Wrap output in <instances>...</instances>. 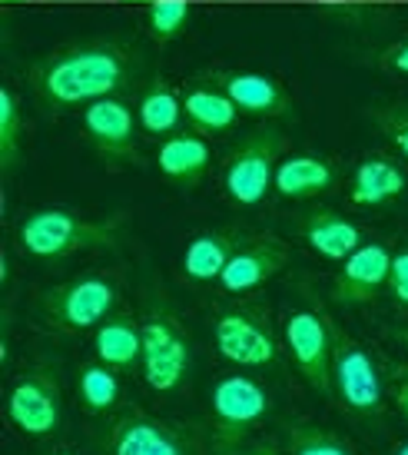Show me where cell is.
I'll return each instance as SVG.
<instances>
[{
  "instance_id": "8",
  "label": "cell",
  "mask_w": 408,
  "mask_h": 455,
  "mask_svg": "<svg viewBox=\"0 0 408 455\" xmlns=\"http://www.w3.org/2000/svg\"><path fill=\"white\" fill-rule=\"evenodd\" d=\"M110 455H200L196 435L146 412H123L106 432Z\"/></svg>"
},
{
  "instance_id": "25",
  "label": "cell",
  "mask_w": 408,
  "mask_h": 455,
  "mask_svg": "<svg viewBox=\"0 0 408 455\" xmlns=\"http://www.w3.org/2000/svg\"><path fill=\"white\" fill-rule=\"evenodd\" d=\"M282 439H286L289 455H352L349 443L339 439L335 432L312 426V422H299V419L282 426Z\"/></svg>"
},
{
  "instance_id": "33",
  "label": "cell",
  "mask_w": 408,
  "mask_h": 455,
  "mask_svg": "<svg viewBox=\"0 0 408 455\" xmlns=\"http://www.w3.org/2000/svg\"><path fill=\"white\" fill-rule=\"evenodd\" d=\"M396 339L408 349V326H405V329H396Z\"/></svg>"
},
{
  "instance_id": "26",
  "label": "cell",
  "mask_w": 408,
  "mask_h": 455,
  "mask_svg": "<svg viewBox=\"0 0 408 455\" xmlns=\"http://www.w3.org/2000/svg\"><path fill=\"white\" fill-rule=\"evenodd\" d=\"M20 160V107L11 87L0 90V170L11 173Z\"/></svg>"
},
{
  "instance_id": "30",
  "label": "cell",
  "mask_w": 408,
  "mask_h": 455,
  "mask_svg": "<svg viewBox=\"0 0 408 455\" xmlns=\"http://www.w3.org/2000/svg\"><path fill=\"white\" fill-rule=\"evenodd\" d=\"M382 67L388 70V74H405L408 76V40L392 44V47L382 53Z\"/></svg>"
},
{
  "instance_id": "11",
  "label": "cell",
  "mask_w": 408,
  "mask_h": 455,
  "mask_svg": "<svg viewBox=\"0 0 408 455\" xmlns=\"http://www.w3.org/2000/svg\"><path fill=\"white\" fill-rule=\"evenodd\" d=\"M332 332L335 329L312 309H295L286 319V346L295 369L322 395H332Z\"/></svg>"
},
{
  "instance_id": "16",
  "label": "cell",
  "mask_w": 408,
  "mask_h": 455,
  "mask_svg": "<svg viewBox=\"0 0 408 455\" xmlns=\"http://www.w3.org/2000/svg\"><path fill=\"white\" fill-rule=\"evenodd\" d=\"M339 183V166L316 153H293L276 166V193L286 200H312Z\"/></svg>"
},
{
  "instance_id": "28",
  "label": "cell",
  "mask_w": 408,
  "mask_h": 455,
  "mask_svg": "<svg viewBox=\"0 0 408 455\" xmlns=\"http://www.w3.org/2000/svg\"><path fill=\"white\" fill-rule=\"evenodd\" d=\"M372 120L379 124L385 140H388V143L408 160V107H398V103H392V107H379V110L372 114Z\"/></svg>"
},
{
  "instance_id": "24",
  "label": "cell",
  "mask_w": 408,
  "mask_h": 455,
  "mask_svg": "<svg viewBox=\"0 0 408 455\" xmlns=\"http://www.w3.org/2000/svg\"><path fill=\"white\" fill-rule=\"evenodd\" d=\"M137 116H140V127L153 137H169L177 133L179 124H183V100H179L173 90L156 80L153 87L140 97V107H137Z\"/></svg>"
},
{
  "instance_id": "10",
  "label": "cell",
  "mask_w": 408,
  "mask_h": 455,
  "mask_svg": "<svg viewBox=\"0 0 408 455\" xmlns=\"http://www.w3.org/2000/svg\"><path fill=\"white\" fill-rule=\"evenodd\" d=\"M7 416L30 439H47L60 429V386L51 369H30L7 392Z\"/></svg>"
},
{
  "instance_id": "31",
  "label": "cell",
  "mask_w": 408,
  "mask_h": 455,
  "mask_svg": "<svg viewBox=\"0 0 408 455\" xmlns=\"http://www.w3.org/2000/svg\"><path fill=\"white\" fill-rule=\"evenodd\" d=\"M396 403H398V412L408 422V369H398L396 372Z\"/></svg>"
},
{
  "instance_id": "20",
  "label": "cell",
  "mask_w": 408,
  "mask_h": 455,
  "mask_svg": "<svg viewBox=\"0 0 408 455\" xmlns=\"http://www.w3.org/2000/svg\"><path fill=\"white\" fill-rule=\"evenodd\" d=\"M97 359L114 369H133L143 359V326L133 316H110L93 336Z\"/></svg>"
},
{
  "instance_id": "7",
  "label": "cell",
  "mask_w": 408,
  "mask_h": 455,
  "mask_svg": "<svg viewBox=\"0 0 408 455\" xmlns=\"http://www.w3.org/2000/svg\"><path fill=\"white\" fill-rule=\"evenodd\" d=\"M216 349L230 363L246 369H266L279 359V342L259 306H232L216 316L213 326Z\"/></svg>"
},
{
  "instance_id": "35",
  "label": "cell",
  "mask_w": 408,
  "mask_h": 455,
  "mask_svg": "<svg viewBox=\"0 0 408 455\" xmlns=\"http://www.w3.org/2000/svg\"><path fill=\"white\" fill-rule=\"evenodd\" d=\"M396 455H408V443H402V445H398V449H396Z\"/></svg>"
},
{
  "instance_id": "5",
  "label": "cell",
  "mask_w": 408,
  "mask_h": 455,
  "mask_svg": "<svg viewBox=\"0 0 408 455\" xmlns=\"http://www.w3.org/2000/svg\"><path fill=\"white\" fill-rule=\"evenodd\" d=\"M282 133L279 130H255L246 137L226 160L223 170V187L232 203L239 206H255L266 200V193L276 183V166L282 156Z\"/></svg>"
},
{
  "instance_id": "9",
  "label": "cell",
  "mask_w": 408,
  "mask_h": 455,
  "mask_svg": "<svg viewBox=\"0 0 408 455\" xmlns=\"http://www.w3.org/2000/svg\"><path fill=\"white\" fill-rule=\"evenodd\" d=\"M116 306V286L103 276H80L53 286L43 296V313L60 329H93L106 323Z\"/></svg>"
},
{
  "instance_id": "19",
  "label": "cell",
  "mask_w": 408,
  "mask_h": 455,
  "mask_svg": "<svg viewBox=\"0 0 408 455\" xmlns=\"http://www.w3.org/2000/svg\"><path fill=\"white\" fill-rule=\"evenodd\" d=\"M302 240L326 259H345L365 243V236L352 220L332 213V210H316L302 220Z\"/></svg>"
},
{
  "instance_id": "1",
  "label": "cell",
  "mask_w": 408,
  "mask_h": 455,
  "mask_svg": "<svg viewBox=\"0 0 408 455\" xmlns=\"http://www.w3.org/2000/svg\"><path fill=\"white\" fill-rule=\"evenodd\" d=\"M133 74L137 64L123 44H80L40 60L34 67V90L53 110H70L116 97Z\"/></svg>"
},
{
  "instance_id": "27",
  "label": "cell",
  "mask_w": 408,
  "mask_h": 455,
  "mask_svg": "<svg viewBox=\"0 0 408 455\" xmlns=\"http://www.w3.org/2000/svg\"><path fill=\"white\" fill-rule=\"evenodd\" d=\"M190 24V7L183 0H160L146 11V30L150 37L166 44V40H177Z\"/></svg>"
},
{
  "instance_id": "4",
  "label": "cell",
  "mask_w": 408,
  "mask_h": 455,
  "mask_svg": "<svg viewBox=\"0 0 408 455\" xmlns=\"http://www.w3.org/2000/svg\"><path fill=\"white\" fill-rule=\"evenodd\" d=\"M332 392L358 419H379L385 412V389L379 366L356 339L332 332Z\"/></svg>"
},
{
  "instance_id": "2",
  "label": "cell",
  "mask_w": 408,
  "mask_h": 455,
  "mask_svg": "<svg viewBox=\"0 0 408 455\" xmlns=\"http://www.w3.org/2000/svg\"><path fill=\"white\" fill-rule=\"evenodd\" d=\"M123 240V216L83 220L70 210H34L20 220L17 243L40 259H64L90 250H116Z\"/></svg>"
},
{
  "instance_id": "14",
  "label": "cell",
  "mask_w": 408,
  "mask_h": 455,
  "mask_svg": "<svg viewBox=\"0 0 408 455\" xmlns=\"http://www.w3.org/2000/svg\"><path fill=\"white\" fill-rule=\"evenodd\" d=\"M289 263V250L286 243L272 240V236H253L246 240L236 256L230 259V266L223 269L219 286L226 292H249L259 290L266 279H272L282 266Z\"/></svg>"
},
{
  "instance_id": "34",
  "label": "cell",
  "mask_w": 408,
  "mask_h": 455,
  "mask_svg": "<svg viewBox=\"0 0 408 455\" xmlns=\"http://www.w3.org/2000/svg\"><path fill=\"white\" fill-rule=\"evenodd\" d=\"M47 455H74L70 449H53V452H47Z\"/></svg>"
},
{
  "instance_id": "17",
  "label": "cell",
  "mask_w": 408,
  "mask_h": 455,
  "mask_svg": "<svg viewBox=\"0 0 408 455\" xmlns=\"http://www.w3.org/2000/svg\"><path fill=\"white\" fill-rule=\"evenodd\" d=\"M246 243V236L239 229H209L200 233L196 240L186 246L183 253V273L196 283H213L223 276V269L230 266V259L236 256V250Z\"/></svg>"
},
{
  "instance_id": "3",
  "label": "cell",
  "mask_w": 408,
  "mask_h": 455,
  "mask_svg": "<svg viewBox=\"0 0 408 455\" xmlns=\"http://www.w3.org/2000/svg\"><path fill=\"white\" fill-rule=\"evenodd\" d=\"M213 405V443L219 455H232L243 449L249 432L266 419L269 395L249 376H223L209 395Z\"/></svg>"
},
{
  "instance_id": "13",
  "label": "cell",
  "mask_w": 408,
  "mask_h": 455,
  "mask_svg": "<svg viewBox=\"0 0 408 455\" xmlns=\"http://www.w3.org/2000/svg\"><path fill=\"white\" fill-rule=\"evenodd\" d=\"M392 253L385 243H362L356 253L342 259V269L332 283V303L365 306L388 286Z\"/></svg>"
},
{
  "instance_id": "22",
  "label": "cell",
  "mask_w": 408,
  "mask_h": 455,
  "mask_svg": "<svg viewBox=\"0 0 408 455\" xmlns=\"http://www.w3.org/2000/svg\"><path fill=\"white\" fill-rule=\"evenodd\" d=\"M183 114L192 124V130H200V133H226V130H232L239 110L223 90L192 87L183 97Z\"/></svg>"
},
{
  "instance_id": "15",
  "label": "cell",
  "mask_w": 408,
  "mask_h": 455,
  "mask_svg": "<svg viewBox=\"0 0 408 455\" xmlns=\"http://www.w3.org/2000/svg\"><path fill=\"white\" fill-rule=\"evenodd\" d=\"M219 90L236 103L239 114L249 116H289L293 114V100L282 90L279 80H272L269 74H255V70H236V74L219 76Z\"/></svg>"
},
{
  "instance_id": "21",
  "label": "cell",
  "mask_w": 408,
  "mask_h": 455,
  "mask_svg": "<svg viewBox=\"0 0 408 455\" xmlns=\"http://www.w3.org/2000/svg\"><path fill=\"white\" fill-rule=\"evenodd\" d=\"M405 173L392 160L365 156L352 173V203L358 206H382L405 193Z\"/></svg>"
},
{
  "instance_id": "12",
  "label": "cell",
  "mask_w": 408,
  "mask_h": 455,
  "mask_svg": "<svg viewBox=\"0 0 408 455\" xmlns=\"http://www.w3.org/2000/svg\"><path fill=\"white\" fill-rule=\"evenodd\" d=\"M83 133L106 160H120V164H137L140 160L133 110L116 97H103V100L90 103L83 110Z\"/></svg>"
},
{
  "instance_id": "32",
  "label": "cell",
  "mask_w": 408,
  "mask_h": 455,
  "mask_svg": "<svg viewBox=\"0 0 408 455\" xmlns=\"http://www.w3.org/2000/svg\"><path fill=\"white\" fill-rule=\"evenodd\" d=\"M236 455H282V452L272 443H253V445H243Z\"/></svg>"
},
{
  "instance_id": "23",
  "label": "cell",
  "mask_w": 408,
  "mask_h": 455,
  "mask_svg": "<svg viewBox=\"0 0 408 455\" xmlns=\"http://www.w3.org/2000/svg\"><path fill=\"white\" fill-rule=\"evenodd\" d=\"M77 399L87 416H106L120 405V379L114 366L106 363H87L77 372Z\"/></svg>"
},
{
  "instance_id": "29",
  "label": "cell",
  "mask_w": 408,
  "mask_h": 455,
  "mask_svg": "<svg viewBox=\"0 0 408 455\" xmlns=\"http://www.w3.org/2000/svg\"><path fill=\"white\" fill-rule=\"evenodd\" d=\"M388 292L392 299L408 306V250L392 253V269H388Z\"/></svg>"
},
{
  "instance_id": "18",
  "label": "cell",
  "mask_w": 408,
  "mask_h": 455,
  "mask_svg": "<svg viewBox=\"0 0 408 455\" xmlns=\"http://www.w3.org/2000/svg\"><path fill=\"white\" fill-rule=\"evenodd\" d=\"M209 160H213V150L196 133H169L160 143V153H156L160 173L169 177L173 183H183V187H192L196 180L203 177L209 170Z\"/></svg>"
},
{
  "instance_id": "6",
  "label": "cell",
  "mask_w": 408,
  "mask_h": 455,
  "mask_svg": "<svg viewBox=\"0 0 408 455\" xmlns=\"http://www.w3.org/2000/svg\"><path fill=\"white\" fill-rule=\"evenodd\" d=\"M143 326V379L156 392H173L190 372V339L179 319L166 309H153Z\"/></svg>"
}]
</instances>
